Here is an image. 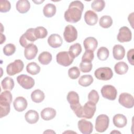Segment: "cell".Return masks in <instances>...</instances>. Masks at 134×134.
I'll use <instances>...</instances> for the list:
<instances>
[{
    "label": "cell",
    "mask_w": 134,
    "mask_h": 134,
    "mask_svg": "<svg viewBox=\"0 0 134 134\" xmlns=\"http://www.w3.org/2000/svg\"><path fill=\"white\" fill-rule=\"evenodd\" d=\"M84 9L83 4L79 1L72 2L64 13V18L67 22L76 23L81 18Z\"/></svg>",
    "instance_id": "cell-1"
},
{
    "label": "cell",
    "mask_w": 134,
    "mask_h": 134,
    "mask_svg": "<svg viewBox=\"0 0 134 134\" xmlns=\"http://www.w3.org/2000/svg\"><path fill=\"white\" fill-rule=\"evenodd\" d=\"M67 100L70 104V107L79 118H81L82 106L79 102V96L74 91H70L67 95Z\"/></svg>",
    "instance_id": "cell-2"
},
{
    "label": "cell",
    "mask_w": 134,
    "mask_h": 134,
    "mask_svg": "<svg viewBox=\"0 0 134 134\" xmlns=\"http://www.w3.org/2000/svg\"><path fill=\"white\" fill-rule=\"evenodd\" d=\"M109 119L108 116L101 114L98 116L95 121V129L97 132H103L108 127Z\"/></svg>",
    "instance_id": "cell-3"
},
{
    "label": "cell",
    "mask_w": 134,
    "mask_h": 134,
    "mask_svg": "<svg viewBox=\"0 0 134 134\" xmlns=\"http://www.w3.org/2000/svg\"><path fill=\"white\" fill-rule=\"evenodd\" d=\"M24 67L23 62L21 60H15L9 63L6 68V72L8 75L13 76L22 71Z\"/></svg>",
    "instance_id": "cell-4"
},
{
    "label": "cell",
    "mask_w": 134,
    "mask_h": 134,
    "mask_svg": "<svg viewBox=\"0 0 134 134\" xmlns=\"http://www.w3.org/2000/svg\"><path fill=\"white\" fill-rule=\"evenodd\" d=\"M96 79L102 81H108L111 79L113 76L112 70L108 67L99 68L96 69L94 72Z\"/></svg>",
    "instance_id": "cell-5"
},
{
    "label": "cell",
    "mask_w": 134,
    "mask_h": 134,
    "mask_svg": "<svg viewBox=\"0 0 134 134\" xmlns=\"http://www.w3.org/2000/svg\"><path fill=\"white\" fill-rule=\"evenodd\" d=\"M74 59L69 52L67 51H61L59 52L56 56L57 62L58 64L64 66H68L71 65Z\"/></svg>",
    "instance_id": "cell-6"
},
{
    "label": "cell",
    "mask_w": 134,
    "mask_h": 134,
    "mask_svg": "<svg viewBox=\"0 0 134 134\" xmlns=\"http://www.w3.org/2000/svg\"><path fill=\"white\" fill-rule=\"evenodd\" d=\"M96 107L95 104L88 101L82 106L81 118L86 119L92 118L96 111Z\"/></svg>",
    "instance_id": "cell-7"
},
{
    "label": "cell",
    "mask_w": 134,
    "mask_h": 134,
    "mask_svg": "<svg viewBox=\"0 0 134 134\" xmlns=\"http://www.w3.org/2000/svg\"><path fill=\"white\" fill-rule=\"evenodd\" d=\"M100 92L103 97L107 99L114 100L116 98L117 94V90L113 85H105L103 86Z\"/></svg>",
    "instance_id": "cell-8"
},
{
    "label": "cell",
    "mask_w": 134,
    "mask_h": 134,
    "mask_svg": "<svg viewBox=\"0 0 134 134\" xmlns=\"http://www.w3.org/2000/svg\"><path fill=\"white\" fill-rule=\"evenodd\" d=\"M18 83L24 88L29 90L34 86L35 80L34 79L26 74H21L17 77Z\"/></svg>",
    "instance_id": "cell-9"
},
{
    "label": "cell",
    "mask_w": 134,
    "mask_h": 134,
    "mask_svg": "<svg viewBox=\"0 0 134 134\" xmlns=\"http://www.w3.org/2000/svg\"><path fill=\"white\" fill-rule=\"evenodd\" d=\"M63 37L65 40L68 43L74 41L77 38V30L72 25H67L64 29Z\"/></svg>",
    "instance_id": "cell-10"
},
{
    "label": "cell",
    "mask_w": 134,
    "mask_h": 134,
    "mask_svg": "<svg viewBox=\"0 0 134 134\" xmlns=\"http://www.w3.org/2000/svg\"><path fill=\"white\" fill-rule=\"evenodd\" d=\"M118 102L120 105L127 108H132L134 105L133 97L127 93H121L119 96Z\"/></svg>",
    "instance_id": "cell-11"
},
{
    "label": "cell",
    "mask_w": 134,
    "mask_h": 134,
    "mask_svg": "<svg viewBox=\"0 0 134 134\" xmlns=\"http://www.w3.org/2000/svg\"><path fill=\"white\" fill-rule=\"evenodd\" d=\"M117 40L120 42H129L131 40L132 34L131 30L126 26L121 27L117 35Z\"/></svg>",
    "instance_id": "cell-12"
},
{
    "label": "cell",
    "mask_w": 134,
    "mask_h": 134,
    "mask_svg": "<svg viewBox=\"0 0 134 134\" xmlns=\"http://www.w3.org/2000/svg\"><path fill=\"white\" fill-rule=\"evenodd\" d=\"M77 126L79 130L83 134H90L93 130V126L92 122L84 119L79 120Z\"/></svg>",
    "instance_id": "cell-13"
},
{
    "label": "cell",
    "mask_w": 134,
    "mask_h": 134,
    "mask_svg": "<svg viewBox=\"0 0 134 134\" xmlns=\"http://www.w3.org/2000/svg\"><path fill=\"white\" fill-rule=\"evenodd\" d=\"M13 105L16 111L21 112L26 109L28 103L27 100L24 97L19 96L16 98L14 100Z\"/></svg>",
    "instance_id": "cell-14"
},
{
    "label": "cell",
    "mask_w": 134,
    "mask_h": 134,
    "mask_svg": "<svg viewBox=\"0 0 134 134\" xmlns=\"http://www.w3.org/2000/svg\"><path fill=\"white\" fill-rule=\"evenodd\" d=\"M63 41L61 37L56 34L51 35L48 39V43L49 45L53 48L60 47L62 44Z\"/></svg>",
    "instance_id": "cell-15"
},
{
    "label": "cell",
    "mask_w": 134,
    "mask_h": 134,
    "mask_svg": "<svg viewBox=\"0 0 134 134\" xmlns=\"http://www.w3.org/2000/svg\"><path fill=\"white\" fill-rule=\"evenodd\" d=\"M38 53V48L34 44H31L25 48L24 55L27 60H30L34 59Z\"/></svg>",
    "instance_id": "cell-16"
},
{
    "label": "cell",
    "mask_w": 134,
    "mask_h": 134,
    "mask_svg": "<svg viewBox=\"0 0 134 134\" xmlns=\"http://www.w3.org/2000/svg\"><path fill=\"white\" fill-rule=\"evenodd\" d=\"M84 20L88 25L94 26L98 21V16L93 11L87 10L84 14Z\"/></svg>",
    "instance_id": "cell-17"
},
{
    "label": "cell",
    "mask_w": 134,
    "mask_h": 134,
    "mask_svg": "<svg viewBox=\"0 0 134 134\" xmlns=\"http://www.w3.org/2000/svg\"><path fill=\"white\" fill-rule=\"evenodd\" d=\"M83 45L85 50H89L94 52L97 47L98 42L95 38L90 37L84 40Z\"/></svg>",
    "instance_id": "cell-18"
},
{
    "label": "cell",
    "mask_w": 134,
    "mask_h": 134,
    "mask_svg": "<svg viewBox=\"0 0 134 134\" xmlns=\"http://www.w3.org/2000/svg\"><path fill=\"white\" fill-rule=\"evenodd\" d=\"M113 54L116 60H120L122 59L125 54L124 47L120 44H115L113 48Z\"/></svg>",
    "instance_id": "cell-19"
},
{
    "label": "cell",
    "mask_w": 134,
    "mask_h": 134,
    "mask_svg": "<svg viewBox=\"0 0 134 134\" xmlns=\"http://www.w3.org/2000/svg\"><path fill=\"white\" fill-rule=\"evenodd\" d=\"M56 111L51 107L44 108L41 111V117L44 120H50L53 119L56 115Z\"/></svg>",
    "instance_id": "cell-20"
},
{
    "label": "cell",
    "mask_w": 134,
    "mask_h": 134,
    "mask_svg": "<svg viewBox=\"0 0 134 134\" xmlns=\"http://www.w3.org/2000/svg\"><path fill=\"white\" fill-rule=\"evenodd\" d=\"M114 126L118 128H122L126 126L127 120L125 116L122 114H118L115 115L113 119Z\"/></svg>",
    "instance_id": "cell-21"
},
{
    "label": "cell",
    "mask_w": 134,
    "mask_h": 134,
    "mask_svg": "<svg viewBox=\"0 0 134 134\" xmlns=\"http://www.w3.org/2000/svg\"><path fill=\"white\" fill-rule=\"evenodd\" d=\"M16 8L19 13L25 14L29 10L30 4L28 0H19L16 3Z\"/></svg>",
    "instance_id": "cell-22"
},
{
    "label": "cell",
    "mask_w": 134,
    "mask_h": 134,
    "mask_svg": "<svg viewBox=\"0 0 134 134\" xmlns=\"http://www.w3.org/2000/svg\"><path fill=\"white\" fill-rule=\"evenodd\" d=\"M25 118L28 123L34 124L38 121L39 116L38 113L36 110H29L25 114Z\"/></svg>",
    "instance_id": "cell-23"
},
{
    "label": "cell",
    "mask_w": 134,
    "mask_h": 134,
    "mask_svg": "<svg viewBox=\"0 0 134 134\" xmlns=\"http://www.w3.org/2000/svg\"><path fill=\"white\" fill-rule=\"evenodd\" d=\"M56 13L55 6L51 3H48L46 4L43 9V13L44 16L48 18L53 17Z\"/></svg>",
    "instance_id": "cell-24"
},
{
    "label": "cell",
    "mask_w": 134,
    "mask_h": 134,
    "mask_svg": "<svg viewBox=\"0 0 134 134\" xmlns=\"http://www.w3.org/2000/svg\"><path fill=\"white\" fill-rule=\"evenodd\" d=\"M114 70L117 74L119 75H123L127 72L128 70V65L125 62H119L115 65Z\"/></svg>",
    "instance_id": "cell-25"
},
{
    "label": "cell",
    "mask_w": 134,
    "mask_h": 134,
    "mask_svg": "<svg viewBox=\"0 0 134 134\" xmlns=\"http://www.w3.org/2000/svg\"><path fill=\"white\" fill-rule=\"evenodd\" d=\"M31 98L34 102L39 103L44 100L45 95L44 93L40 90H36L31 93Z\"/></svg>",
    "instance_id": "cell-26"
},
{
    "label": "cell",
    "mask_w": 134,
    "mask_h": 134,
    "mask_svg": "<svg viewBox=\"0 0 134 134\" xmlns=\"http://www.w3.org/2000/svg\"><path fill=\"white\" fill-rule=\"evenodd\" d=\"M38 59L41 64L43 65H47L51 61L52 57L50 52L44 51L39 54Z\"/></svg>",
    "instance_id": "cell-27"
},
{
    "label": "cell",
    "mask_w": 134,
    "mask_h": 134,
    "mask_svg": "<svg viewBox=\"0 0 134 134\" xmlns=\"http://www.w3.org/2000/svg\"><path fill=\"white\" fill-rule=\"evenodd\" d=\"M14 81L10 77H5L1 82V85L2 88L4 90L10 91L14 87Z\"/></svg>",
    "instance_id": "cell-28"
},
{
    "label": "cell",
    "mask_w": 134,
    "mask_h": 134,
    "mask_svg": "<svg viewBox=\"0 0 134 134\" xmlns=\"http://www.w3.org/2000/svg\"><path fill=\"white\" fill-rule=\"evenodd\" d=\"M27 72L31 75H36L40 71V67L36 62H32L28 63L26 66Z\"/></svg>",
    "instance_id": "cell-29"
},
{
    "label": "cell",
    "mask_w": 134,
    "mask_h": 134,
    "mask_svg": "<svg viewBox=\"0 0 134 134\" xmlns=\"http://www.w3.org/2000/svg\"><path fill=\"white\" fill-rule=\"evenodd\" d=\"M93 78L91 75H84L79 80V84L84 87H87L91 85L93 82Z\"/></svg>",
    "instance_id": "cell-30"
},
{
    "label": "cell",
    "mask_w": 134,
    "mask_h": 134,
    "mask_svg": "<svg viewBox=\"0 0 134 134\" xmlns=\"http://www.w3.org/2000/svg\"><path fill=\"white\" fill-rule=\"evenodd\" d=\"M81 52L82 47L81 45L79 43H76L71 46L69 51V53L73 58H75L79 56Z\"/></svg>",
    "instance_id": "cell-31"
},
{
    "label": "cell",
    "mask_w": 134,
    "mask_h": 134,
    "mask_svg": "<svg viewBox=\"0 0 134 134\" xmlns=\"http://www.w3.org/2000/svg\"><path fill=\"white\" fill-rule=\"evenodd\" d=\"M113 24V19L110 16L105 15L101 17L99 21V24L100 27L104 28H108Z\"/></svg>",
    "instance_id": "cell-32"
},
{
    "label": "cell",
    "mask_w": 134,
    "mask_h": 134,
    "mask_svg": "<svg viewBox=\"0 0 134 134\" xmlns=\"http://www.w3.org/2000/svg\"><path fill=\"white\" fill-rule=\"evenodd\" d=\"M10 104L7 102L0 101V118L7 116L10 112Z\"/></svg>",
    "instance_id": "cell-33"
},
{
    "label": "cell",
    "mask_w": 134,
    "mask_h": 134,
    "mask_svg": "<svg viewBox=\"0 0 134 134\" xmlns=\"http://www.w3.org/2000/svg\"><path fill=\"white\" fill-rule=\"evenodd\" d=\"M109 50L107 48L104 47H100L97 52V58L101 61H105L107 60L109 57Z\"/></svg>",
    "instance_id": "cell-34"
},
{
    "label": "cell",
    "mask_w": 134,
    "mask_h": 134,
    "mask_svg": "<svg viewBox=\"0 0 134 134\" xmlns=\"http://www.w3.org/2000/svg\"><path fill=\"white\" fill-rule=\"evenodd\" d=\"M23 35L25 39L31 44H32L33 42L38 39L35 35V28H29Z\"/></svg>",
    "instance_id": "cell-35"
},
{
    "label": "cell",
    "mask_w": 134,
    "mask_h": 134,
    "mask_svg": "<svg viewBox=\"0 0 134 134\" xmlns=\"http://www.w3.org/2000/svg\"><path fill=\"white\" fill-rule=\"evenodd\" d=\"M105 6V3L103 0H95L91 4L92 9L96 12L102 11Z\"/></svg>",
    "instance_id": "cell-36"
},
{
    "label": "cell",
    "mask_w": 134,
    "mask_h": 134,
    "mask_svg": "<svg viewBox=\"0 0 134 134\" xmlns=\"http://www.w3.org/2000/svg\"><path fill=\"white\" fill-rule=\"evenodd\" d=\"M48 35L47 29L42 26H39L35 28V35L37 39H43Z\"/></svg>",
    "instance_id": "cell-37"
},
{
    "label": "cell",
    "mask_w": 134,
    "mask_h": 134,
    "mask_svg": "<svg viewBox=\"0 0 134 134\" xmlns=\"http://www.w3.org/2000/svg\"><path fill=\"white\" fill-rule=\"evenodd\" d=\"M16 51V47L13 43L6 44L3 48V53L6 56H10L13 54Z\"/></svg>",
    "instance_id": "cell-38"
},
{
    "label": "cell",
    "mask_w": 134,
    "mask_h": 134,
    "mask_svg": "<svg viewBox=\"0 0 134 134\" xmlns=\"http://www.w3.org/2000/svg\"><path fill=\"white\" fill-rule=\"evenodd\" d=\"M80 75V71L76 66H73L68 70V75L71 79L74 80L77 79Z\"/></svg>",
    "instance_id": "cell-39"
},
{
    "label": "cell",
    "mask_w": 134,
    "mask_h": 134,
    "mask_svg": "<svg viewBox=\"0 0 134 134\" xmlns=\"http://www.w3.org/2000/svg\"><path fill=\"white\" fill-rule=\"evenodd\" d=\"M0 101H4L11 104L12 102V95L10 91H6L1 93L0 95Z\"/></svg>",
    "instance_id": "cell-40"
},
{
    "label": "cell",
    "mask_w": 134,
    "mask_h": 134,
    "mask_svg": "<svg viewBox=\"0 0 134 134\" xmlns=\"http://www.w3.org/2000/svg\"><path fill=\"white\" fill-rule=\"evenodd\" d=\"M94 57V55L93 51L89 50H86L82 57V61L91 62L93 60Z\"/></svg>",
    "instance_id": "cell-41"
},
{
    "label": "cell",
    "mask_w": 134,
    "mask_h": 134,
    "mask_svg": "<svg viewBox=\"0 0 134 134\" xmlns=\"http://www.w3.org/2000/svg\"><path fill=\"white\" fill-rule=\"evenodd\" d=\"M93 68V65L91 62H82L80 64V68L81 71L84 73L89 72L91 71Z\"/></svg>",
    "instance_id": "cell-42"
},
{
    "label": "cell",
    "mask_w": 134,
    "mask_h": 134,
    "mask_svg": "<svg viewBox=\"0 0 134 134\" xmlns=\"http://www.w3.org/2000/svg\"><path fill=\"white\" fill-rule=\"evenodd\" d=\"M99 98V95H98L97 92L96 91H95V90H92L89 93V94L88 95V99L89 101H90L95 104L96 103H97V102H98Z\"/></svg>",
    "instance_id": "cell-43"
},
{
    "label": "cell",
    "mask_w": 134,
    "mask_h": 134,
    "mask_svg": "<svg viewBox=\"0 0 134 134\" xmlns=\"http://www.w3.org/2000/svg\"><path fill=\"white\" fill-rule=\"evenodd\" d=\"M11 5L9 1L1 0L0 2V12L1 13H6L10 9Z\"/></svg>",
    "instance_id": "cell-44"
},
{
    "label": "cell",
    "mask_w": 134,
    "mask_h": 134,
    "mask_svg": "<svg viewBox=\"0 0 134 134\" xmlns=\"http://www.w3.org/2000/svg\"><path fill=\"white\" fill-rule=\"evenodd\" d=\"M133 52H134V49H130L128 52H127V59L129 61V62L133 65L134 64L133 63Z\"/></svg>",
    "instance_id": "cell-45"
},
{
    "label": "cell",
    "mask_w": 134,
    "mask_h": 134,
    "mask_svg": "<svg viewBox=\"0 0 134 134\" xmlns=\"http://www.w3.org/2000/svg\"><path fill=\"white\" fill-rule=\"evenodd\" d=\"M5 40H6L5 36L4 35H3L2 34H1V44H2L3 43V41L5 42Z\"/></svg>",
    "instance_id": "cell-46"
}]
</instances>
